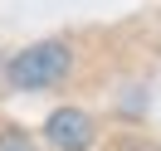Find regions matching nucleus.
Returning a JSON list of instances; mask_svg holds the SVG:
<instances>
[{"label": "nucleus", "mask_w": 161, "mask_h": 151, "mask_svg": "<svg viewBox=\"0 0 161 151\" xmlns=\"http://www.w3.org/2000/svg\"><path fill=\"white\" fill-rule=\"evenodd\" d=\"M73 68V44L69 39H39V44H25L20 54H10L5 63V83L15 93H44V88H59Z\"/></svg>", "instance_id": "nucleus-1"}, {"label": "nucleus", "mask_w": 161, "mask_h": 151, "mask_svg": "<svg viewBox=\"0 0 161 151\" xmlns=\"http://www.w3.org/2000/svg\"><path fill=\"white\" fill-rule=\"evenodd\" d=\"M44 137H49L54 151H88L93 137H98V122L83 107H54L44 117Z\"/></svg>", "instance_id": "nucleus-2"}, {"label": "nucleus", "mask_w": 161, "mask_h": 151, "mask_svg": "<svg viewBox=\"0 0 161 151\" xmlns=\"http://www.w3.org/2000/svg\"><path fill=\"white\" fill-rule=\"evenodd\" d=\"M0 151H39L25 127H0Z\"/></svg>", "instance_id": "nucleus-3"}]
</instances>
